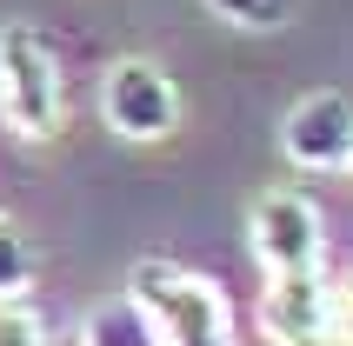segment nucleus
<instances>
[{"mask_svg": "<svg viewBox=\"0 0 353 346\" xmlns=\"http://www.w3.org/2000/svg\"><path fill=\"white\" fill-rule=\"evenodd\" d=\"M80 346H160V333H154V320H147V307L127 293V300H107V307L87 313Z\"/></svg>", "mask_w": 353, "mask_h": 346, "instance_id": "7", "label": "nucleus"}, {"mask_svg": "<svg viewBox=\"0 0 353 346\" xmlns=\"http://www.w3.org/2000/svg\"><path fill=\"white\" fill-rule=\"evenodd\" d=\"M347 173H353V147H347Z\"/></svg>", "mask_w": 353, "mask_h": 346, "instance_id": "12", "label": "nucleus"}, {"mask_svg": "<svg viewBox=\"0 0 353 346\" xmlns=\"http://www.w3.org/2000/svg\"><path fill=\"white\" fill-rule=\"evenodd\" d=\"M127 293L147 307L160 346H240L234 300H227L207 273H187V267H174V260H140V267L127 273Z\"/></svg>", "mask_w": 353, "mask_h": 346, "instance_id": "1", "label": "nucleus"}, {"mask_svg": "<svg viewBox=\"0 0 353 346\" xmlns=\"http://www.w3.org/2000/svg\"><path fill=\"white\" fill-rule=\"evenodd\" d=\"M280 147L287 160L307 173H334L347 167V147H353V100L347 94H307L287 107L280 120Z\"/></svg>", "mask_w": 353, "mask_h": 346, "instance_id": "6", "label": "nucleus"}, {"mask_svg": "<svg viewBox=\"0 0 353 346\" xmlns=\"http://www.w3.org/2000/svg\"><path fill=\"white\" fill-rule=\"evenodd\" d=\"M27 280H34V253H27V233L0 213V300H14V293H27Z\"/></svg>", "mask_w": 353, "mask_h": 346, "instance_id": "9", "label": "nucleus"}, {"mask_svg": "<svg viewBox=\"0 0 353 346\" xmlns=\"http://www.w3.org/2000/svg\"><path fill=\"white\" fill-rule=\"evenodd\" d=\"M100 114H107V127H114L120 140L154 147V140H167L180 127V87L160 74L154 60L127 54V60L107 67V80H100Z\"/></svg>", "mask_w": 353, "mask_h": 346, "instance_id": "3", "label": "nucleus"}, {"mask_svg": "<svg viewBox=\"0 0 353 346\" xmlns=\"http://www.w3.org/2000/svg\"><path fill=\"white\" fill-rule=\"evenodd\" d=\"M0 346H54V340H47V320L27 307V293L0 300Z\"/></svg>", "mask_w": 353, "mask_h": 346, "instance_id": "10", "label": "nucleus"}, {"mask_svg": "<svg viewBox=\"0 0 353 346\" xmlns=\"http://www.w3.org/2000/svg\"><path fill=\"white\" fill-rule=\"evenodd\" d=\"M260 333H267L274 346H327L334 340V287H327V267L267 273Z\"/></svg>", "mask_w": 353, "mask_h": 346, "instance_id": "5", "label": "nucleus"}, {"mask_svg": "<svg viewBox=\"0 0 353 346\" xmlns=\"http://www.w3.org/2000/svg\"><path fill=\"white\" fill-rule=\"evenodd\" d=\"M334 340L353 346V280H347V287H334Z\"/></svg>", "mask_w": 353, "mask_h": 346, "instance_id": "11", "label": "nucleus"}, {"mask_svg": "<svg viewBox=\"0 0 353 346\" xmlns=\"http://www.w3.org/2000/svg\"><path fill=\"white\" fill-rule=\"evenodd\" d=\"M0 120H7L20 140H54L60 127H67L60 60H54V47H47V34L27 27V20H7V27H0Z\"/></svg>", "mask_w": 353, "mask_h": 346, "instance_id": "2", "label": "nucleus"}, {"mask_svg": "<svg viewBox=\"0 0 353 346\" xmlns=\"http://www.w3.org/2000/svg\"><path fill=\"white\" fill-rule=\"evenodd\" d=\"M227 27H240V34H274V27H287L294 20L300 0H207Z\"/></svg>", "mask_w": 353, "mask_h": 346, "instance_id": "8", "label": "nucleus"}, {"mask_svg": "<svg viewBox=\"0 0 353 346\" xmlns=\"http://www.w3.org/2000/svg\"><path fill=\"white\" fill-rule=\"evenodd\" d=\"M247 240H254L260 273L320 267V253H327V220H320V207L307 200V193L274 187V193H260L254 213H247Z\"/></svg>", "mask_w": 353, "mask_h": 346, "instance_id": "4", "label": "nucleus"}]
</instances>
